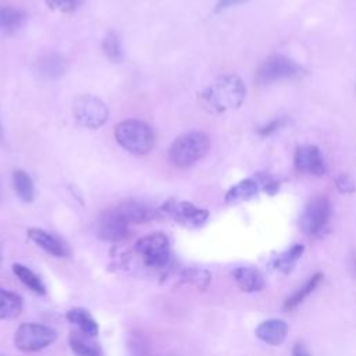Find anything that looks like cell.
<instances>
[{
  "label": "cell",
  "instance_id": "obj_29",
  "mask_svg": "<svg viewBox=\"0 0 356 356\" xmlns=\"http://www.w3.org/2000/svg\"><path fill=\"white\" fill-rule=\"evenodd\" d=\"M337 189L341 192V193H352L355 192L356 189V185H355V181L346 175V174H341L338 178H337Z\"/></svg>",
  "mask_w": 356,
  "mask_h": 356
},
{
  "label": "cell",
  "instance_id": "obj_8",
  "mask_svg": "<svg viewBox=\"0 0 356 356\" xmlns=\"http://www.w3.org/2000/svg\"><path fill=\"white\" fill-rule=\"evenodd\" d=\"M331 204L325 196L313 197L305 207L299 224L306 235L320 234L330 221Z\"/></svg>",
  "mask_w": 356,
  "mask_h": 356
},
{
  "label": "cell",
  "instance_id": "obj_22",
  "mask_svg": "<svg viewBox=\"0 0 356 356\" xmlns=\"http://www.w3.org/2000/svg\"><path fill=\"white\" fill-rule=\"evenodd\" d=\"M22 298L0 286V320L14 318L22 310Z\"/></svg>",
  "mask_w": 356,
  "mask_h": 356
},
{
  "label": "cell",
  "instance_id": "obj_7",
  "mask_svg": "<svg viewBox=\"0 0 356 356\" xmlns=\"http://www.w3.org/2000/svg\"><path fill=\"white\" fill-rule=\"evenodd\" d=\"M135 250L139 253L143 263L152 268L165 267L171 256L168 238L161 232L139 238L135 243Z\"/></svg>",
  "mask_w": 356,
  "mask_h": 356
},
{
  "label": "cell",
  "instance_id": "obj_5",
  "mask_svg": "<svg viewBox=\"0 0 356 356\" xmlns=\"http://www.w3.org/2000/svg\"><path fill=\"white\" fill-rule=\"evenodd\" d=\"M302 74L303 68L295 60L282 54H273L259 65L256 81L260 85H270L277 81L296 78Z\"/></svg>",
  "mask_w": 356,
  "mask_h": 356
},
{
  "label": "cell",
  "instance_id": "obj_31",
  "mask_svg": "<svg viewBox=\"0 0 356 356\" xmlns=\"http://www.w3.org/2000/svg\"><path fill=\"white\" fill-rule=\"evenodd\" d=\"M248 0H218L216 7H214V13H220V11H224L227 8H231V7H235V6H239V4H243L246 3Z\"/></svg>",
  "mask_w": 356,
  "mask_h": 356
},
{
  "label": "cell",
  "instance_id": "obj_9",
  "mask_svg": "<svg viewBox=\"0 0 356 356\" xmlns=\"http://www.w3.org/2000/svg\"><path fill=\"white\" fill-rule=\"evenodd\" d=\"M161 211L170 216L172 220L189 228H199L209 218L207 210L196 207L193 203L177 199H170L165 203H163Z\"/></svg>",
  "mask_w": 356,
  "mask_h": 356
},
{
  "label": "cell",
  "instance_id": "obj_6",
  "mask_svg": "<svg viewBox=\"0 0 356 356\" xmlns=\"http://www.w3.org/2000/svg\"><path fill=\"white\" fill-rule=\"evenodd\" d=\"M72 115L79 125L97 129L108 120V108L99 97L85 93L74 99Z\"/></svg>",
  "mask_w": 356,
  "mask_h": 356
},
{
  "label": "cell",
  "instance_id": "obj_28",
  "mask_svg": "<svg viewBox=\"0 0 356 356\" xmlns=\"http://www.w3.org/2000/svg\"><path fill=\"white\" fill-rule=\"evenodd\" d=\"M44 1L51 10L58 13H72L81 4V0H44Z\"/></svg>",
  "mask_w": 356,
  "mask_h": 356
},
{
  "label": "cell",
  "instance_id": "obj_26",
  "mask_svg": "<svg viewBox=\"0 0 356 356\" xmlns=\"http://www.w3.org/2000/svg\"><path fill=\"white\" fill-rule=\"evenodd\" d=\"M303 252H305V246L300 243H295L293 246H291L288 250H285L281 256H278L275 259L274 267L278 271H281L282 274H289L295 268V266H296L298 260L302 257Z\"/></svg>",
  "mask_w": 356,
  "mask_h": 356
},
{
  "label": "cell",
  "instance_id": "obj_12",
  "mask_svg": "<svg viewBox=\"0 0 356 356\" xmlns=\"http://www.w3.org/2000/svg\"><path fill=\"white\" fill-rule=\"evenodd\" d=\"M288 324L281 318H268L261 321L256 327V337L270 345V346H280L284 343L288 335Z\"/></svg>",
  "mask_w": 356,
  "mask_h": 356
},
{
  "label": "cell",
  "instance_id": "obj_21",
  "mask_svg": "<svg viewBox=\"0 0 356 356\" xmlns=\"http://www.w3.org/2000/svg\"><path fill=\"white\" fill-rule=\"evenodd\" d=\"M179 284H189L199 291H206L211 282V274L200 267H186L178 273Z\"/></svg>",
  "mask_w": 356,
  "mask_h": 356
},
{
  "label": "cell",
  "instance_id": "obj_11",
  "mask_svg": "<svg viewBox=\"0 0 356 356\" xmlns=\"http://www.w3.org/2000/svg\"><path fill=\"white\" fill-rule=\"evenodd\" d=\"M295 167L298 171L312 175H323L327 170L320 149L313 145L298 147L295 153Z\"/></svg>",
  "mask_w": 356,
  "mask_h": 356
},
{
  "label": "cell",
  "instance_id": "obj_2",
  "mask_svg": "<svg viewBox=\"0 0 356 356\" xmlns=\"http://www.w3.org/2000/svg\"><path fill=\"white\" fill-rule=\"evenodd\" d=\"M210 147L209 136L202 131H189L179 135L168 150L170 161L178 168H188L206 156Z\"/></svg>",
  "mask_w": 356,
  "mask_h": 356
},
{
  "label": "cell",
  "instance_id": "obj_3",
  "mask_svg": "<svg viewBox=\"0 0 356 356\" xmlns=\"http://www.w3.org/2000/svg\"><path fill=\"white\" fill-rule=\"evenodd\" d=\"M114 136L121 147L134 154H146L154 145L152 128L139 120L121 121L114 129Z\"/></svg>",
  "mask_w": 356,
  "mask_h": 356
},
{
  "label": "cell",
  "instance_id": "obj_20",
  "mask_svg": "<svg viewBox=\"0 0 356 356\" xmlns=\"http://www.w3.org/2000/svg\"><path fill=\"white\" fill-rule=\"evenodd\" d=\"M260 191V184L257 179L248 178L236 185H234L225 195V202L227 203H238L243 200H249L254 197Z\"/></svg>",
  "mask_w": 356,
  "mask_h": 356
},
{
  "label": "cell",
  "instance_id": "obj_4",
  "mask_svg": "<svg viewBox=\"0 0 356 356\" xmlns=\"http://www.w3.org/2000/svg\"><path fill=\"white\" fill-rule=\"evenodd\" d=\"M57 338L56 330L39 323H22L14 334V345L22 352H38L50 346Z\"/></svg>",
  "mask_w": 356,
  "mask_h": 356
},
{
  "label": "cell",
  "instance_id": "obj_19",
  "mask_svg": "<svg viewBox=\"0 0 356 356\" xmlns=\"http://www.w3.org/2000/svg\"><path fill=\"white\" fill-rule=\"evenodd\" d=\"M323 281V274L321 273H316L312 277H309L302 286H299L291 296L286 298V300L284 302V309L285 310H293L296 309L299 305H302L306 298H309L310 293L314 292V289L318 286V284Z\"/></svg>",
  "mask_w": 356,
  "mask_h": 356
},
{
  "label": "cell",
  "instance_id": "obj_23",
  "mask_svg": "<svg viewBox=\"0 0 356 356\" xmlns=\"http://www.w3.org/2000/svg\"><path fill=\"white\" fill-rule=\"evenodd\" d=\"M25 13L15 7H0V32L13 33L25 22Z\"/></svg>",
  "mask_w": 356,
  "mask_h": 356
},
{
  "label": "cell",
  "instance_id": "obj_10",
  "mask_svg": "<svg viewBox=\"0 0 356 356\" xmlns=\"http://www.w3.org/2000/svg\"><path fill=\"white\" fill-rule=\"evenodd\" d=\"M128 225L117 209H110L97 218L96 235L102 241L120 242L128 236Z\"/></svg>",
  "mask_w": 356,
  "mask_h": 356
},
{
  "label": "cell",
  "instance_id": "obj_27",
  "mask_svg": "<svg viewBox=\"0 0 356 356\" xmlns=\"http://www.w3.org/2000/svg\"><path fill=\"white\" fill-rule=\"evenodd\" d=\"M103 51L106 54V57L113 61V63H120L124 57L122 54V46H121V40L118 38V35L115 32H108L102 43Z\"/></svg>",
  "mask_w": 356,
  "mask_h": 356
},
{
  "label": "cell",
  "instance_id": "obj_30",
  "mask_svg": "<svg viewBox=\"0 0 356 356\" xmlns=\"http://www.w3.org/2000/svg\"><path fill=\"white\" fill-rule=\"evenodd\" d=\"M284 124H285V118H275V120L270 121L268 124L263 125L261 128H259V134L261 136H268V135L277 132Z\"/></svg>",
  "mask_w": 356,
  "mask_h": 356
},
{
  "label": "cell",
  "instance_id": "obj_33",
  "mask_svg": "<svg viewBox=\"0 0 356 356\" xmlns=\"http://www.w3.org/2000/svg\"><path fill=\"white\" fill-rule=\"evenodd\" d=\"M3 138V128H1V122H0V140Z\"/></svg>",
  "mask_w": 356,
  "mask_h": 356
},
{
  "label": "cell",
  "instance_id": "obj_25",
  "mask_svg": "<svg viewBox=\"0 0 356 356\" xmlns=\"http://www.w3.org/2000/svg\"><path fill=\"white\" fill-rule=\"evenodd\" d=\"M13 185L18 197L25 202L31 203L35 197V186L32 178L22 170H15L13 174Z\"/></svg>",
  "mask_w": 356,
  "mask_h": 356
},
{
  "label": "cell",
  "instance_id": "obj_13",
  "mask_svg": "<svg viewBox=\"0 0 356 356\" xmlns=\"http://www.w3.org/2000/svg\"><path fill=\"white\" fill-rule=\"evenodd\" d=\"M36 72L42 79L54 81L61 78L67 70L68 63L60 53H47L36 61Z\"/></svg>",
  "mask_w": 356,
  "mask_h": 356
},
{
  "label": "cell",
  "instance_id": "obj_18",
  "mask_svg": "<svg viewBox=\"0 0 356 356\" xmlns=\"http://www.w3.org/2000/svg\"><path fill=\"white\" fill-rule=\"evenodd\" d=\"M68 343L75 356H103L100 345L96 343L92 337H88L81 331L71 332Z\"/></svg>",
  "mask_w": 356,
  "mask_h": 356
},
{
  "label": "cell",
  "instance_id": "obj_1",
  "mask_svg": "<svg viewBox=\"0 0 356 356\" xmlns=\"http://www.w3.org/2000/svg\"><path fill=\"white\" fill-rule=\"evenodd\" d=\"M246 88L238 75L227 74L214 79L199 95L202 107L211 113L220 114L238 108L245 100Z\"/></svg>",
  "mask_w": 356,
  "mask_h": 356
},
{
  "label": "cell",
  "instance_id": "obj_24",
  "mask_svg": "<svg viewBox=\"0 0 356 356\" xmlns=\"http://www.w3.org/2000/svg\"><path fill=\"white\" fill-rule=\"evenodd\" d=\"M13 273L17 275V278L25 285L28 286L32 292L38 293V295H44L46 293V286L43 284V281L39 278V275H36L31 268H28L24 264L15 263L13 264Z\"/></svg>",
  "mask_w": 356,
  "mask_h": 356
},
{
  "label": "cell",
  "instance_id": "obj_14",
  "mask_svg": "<svg viewBox=\"0 0 356 356\" xmlns=\"http://www.w3.org/2000/svg\"><path fill=\"white\" fill-rule=\"evenodd\" d=\"M115 209L128 224H142L156 217V211L150 206L138 200H125Z\"/></svg>",
  "mask_w": 356,
  "mask_h": 356
},
{
  "label": "cell",
  "instance_id": "obj_16",
  "mask_svg": "<svg viewBox=\"0 0 356 356\" xmlns=\"http://www.w3.org/2000/svg\"><path fill=\"white\" fill-rule=\"evenodd\" d=\"M28 236L36 246H39L40 249H43L44 252H47L54 257H61V256H65L67 253L64 245L56 236H53L51 234L40 228H29Z\"/></svg>",
  "mask_w": 356,
  "mask_h": 356
},
{
  "label": "cell",
  "instance_id": "obj_32",
  "mask_svg": "<svg viewBox=\"0 0 356 356\" xmlns=\"http://www.w3.org/2000/svg\"><path fill=\"white\" fill-rule=\"evenodd\" d=\"M291 356H312V355L309 353V350L302 343H296L292 349Z\"/></svg>",
  "mask_w": 356,
  "mask_h": 356
},
{
  "label": "cell",
  "instance_id": "obj_15",
  "mask_svg": "<svg viewBox=\"0 0 356 356\" xmlns=\"http://www.w3.org/2000/svg\"><path fill=\"white\" fill-rule=\"evenodd\" d=\"M232 278L238 288L246 293L260 292L266 286L263 274L253 267H236L232 271Z\"/></svg>",
  "mask_w": 356,
  "mask_h": 356
},
{
  "label": "cell",
  "instance_id": "obj_17",
  "mask_svg": "<svg viewBox=\"0 0 356 356\" xmlns=\"http://www.w3.org/2000/svg\"><path fill=\"white\" fill-rule=\"evenodd\" d=\"M65 318L78 327L81 332H83L88 337L95 338L99 334V324L97 321L92 317V314L82 309V307H72L65 313Z\"/></svg>",
  "mask_w": 356,
  "mask_h": 356
}]
</instances>
